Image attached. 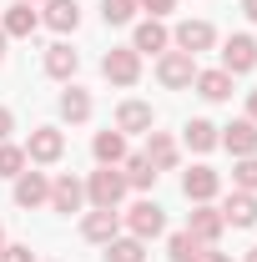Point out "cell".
<instances>
[{
    "mask_svg": "<svg viewBox=\"0 0 257 262\" xmlns=\"http://www.w3.org/2000/svg\"><path fill=\"white\" fill-rule=\"evenodd\" d=\"M121 232L141 237V242L161 237V232H166V212H161V202H152V196H136L126 212H121Z\"/></svg>",
    "mask_w": 257,
    "mask_h": 262,
    "instance_id": "6da1fadb",
    "label": "cell"
},
{
    "mask_svg": "<svg viewBox=\"0 0 257 262\" xmlns=\"http://www.w3.org/2000/svg\"><path fill=\"white\" fill-rule=\"evenodd\" d=\"M126 177H121V166H96L91 177H86V207H121L126 202Z\"/></svg>",
    "mask_w": 257,
    "mask_h": 262,
    "instance_id": "7a4b0ae2",
    "label": "cell"
},
{
    "mask_svg": "<svg viewBox=\"0 0 257 262\" xmlns=\"http://www.w3.org/2000/svg\"><path fill=\"white\" fill-rule=\"evenodd\" d=\"M197 56H187V51H161L157 56V81H161V91H192V81H197Z\"/></svg>",
    "mask_w": 257,
    "mask_h": 262,
    "instance_id": "3957f363",
    "label": "cell"
},
{
    "mask_svg": "<svg viewBox=\"0 0 257 262\" xmlns=\"http://www.w3.org/2000/svg\"><path fill=\"white\" fill-rule=\"evenodd\" d=\"M20 146H26V162L31 166H56L66 157V131L61 126H35Z\"/></svg>",
    "mask_w": 257,
    "mask_h": 262,
    "instance_id": "277c9868",
    "label": "cell"
},
{
    "mask_svg": "<svg viewBox=\"0 0 257 262\" xmlns=\"http://www.w3.org/2000/svg\"><path fill=\"white\" fill-rule=\"evenodd\" d=\"M217 46V26L212 20H202V15H187V20H177L172 26V51H187V56H202V51H212Z\"/></svg>",
    "mask_w": 257,
    "mask_h": 262,
    "instance_id": "5b68a950",
    "label": "cell"
},
{
    "mask_svg": "<svg viewBox=\"0 0 257 262\" xmlns=\"http://www.w3.org/2000/svg\"><path fill=\"white\" fill-rule=\"evenodd\" d=\"M222 71L237 81V76H247V71H257V35L237 31L222 40Z\"/></svg>",
    "mask_w": 257,
    "mask_h": 262,
    "instance_id": "8992f818",
    "label": "cell"
},
{
    "mask_svg": "<svg viewBox=\"0 0 257 262\" xmlns=\"http://www.w3.org/2000/svg\"><path fill=\"white\" fill-rule=\"evenodd\" d=\"M101 76H106L111 86H136V81H141V56H136L131 46H111V51L101 56Z\"/></svg>",
    "mask_w": 257,
    "mask_h": 262,
    "instance_id": "52a82bcc",
    "label": "cell"
},
{
    "mask_svg": "<svg viewBox=\"0 0 257 262\" xmlns=\"http://www.w3.org/2000/svg\"><path fill=\"white\" fill-rule=\"evenodd\" d=\"M46 207H51V212H61V217L86 212V182H81V177H71V171L51 177V202H46Z\"/></svg>",
    "mask_w": 257,
    "mask_h": 262,
    "instance_id": "ba28073f",
    "label": "cell"
},
{
    "mask_svg": "<svg viewBox=\"0 0 257 262\" xmlns=\"http://www.w3.org/2000/svg\"><path fill=\"white\" fill-rule=\"evenodd\" d=\"M217 192H222V171L217 166H207V162H197L192 171H182V196L187 202H217Z\"/></svg>",
    "mask_w": 257,
    "mask_h": 262,
    "instance_id": "9c48e42d",
    "label": "cell"
},
{
    "mask_svg": "<svg viewBox=\"0 0 257 262\" xmlns=\"http://www.w3.org/2000/svg\"><path fill=\"white\" fill-rule=\"evenodd\" d=\"M131 51L146 61V56H161V51H172V26L166 20H136V31H131Z\"/></svg>",
    "mask_w": 257,
    "mask_h": 262,
    "instance_id": "30bf717a",
    "label": "cell"
},
{
    "mask_svg": "<svg viewBox=\"0 0 257 262\" xmlns=\"http://www.w3.org/2000/svg\"><path fill=\"white\" fill-rule=\"evenodd\" d=\"M187 232H192L202 247H217V242H222V232H227L222 212H217V202H197L192 217H187Z\"/></svg>",
    "mask_w": 257,
    "mask_h": 262,
    "instance_id": "8fae6325",
    "label": "cell"
},
{
    "mask_svg": "<svg viewBox=\"0 0 257 262\" xmlns=\"http://www.w3.org/2000/svg\"><path fill=\"white\" fill-rule=\"evenodd\" d=\"M81 237L96 242V247H106L111 237H121V207H91L81 217Z\"/></svg>",
    "mask_w": 257,
    "mask_h": 262,
    "instance_id": "7c38bea8",
    "label": "cell"
},
{
    "mask_svg": "<svg viewBox=\"0 0 257 262\" xmlns=\"http://www.w3.org/2000/svg\"><path fill=\"white\" fill-rule=\"evenodd\" d=\"M56 111H61L66 126H86V121L96 116V101H91V91H86V86L66 81V91H61V101H56Z\"/></svg>",
    "mask_w": 257,
    "mask_h": 262,
    "instance_id": "4fadbf2b",
    "label": "cell"
},
{
    "mask_svg": "<svg viewBox=\"0 0 257 262\" xmlns=\"http://www.w3.org/2000/svg\"><path fill=\"white\" fill-rule=\"evenodd\" d=\"M141 157H146V162L157 166V171H177V166H182V141H177V136H172V131H146V151H141Z\"/></svg>",
    "mask_w": 257,
    "mask_h": 262,
    "instance_id": "5bb4252c",
    "label": "cell"
},
{
    "mask_svg": "<svg viewBox=\"0 0 257 262\" xmlns=\"http://www.w3.org/2000/svg\"><path fill=\"white\" fill-rule=\"evenodd\" d=\"M152 126H157V111H152V101L126 96L121 106H116V131H121V136H146Z\"/></svg>",
    "mask_w": 257,
    "mask_h": 262,
    "instance_id": "9a60e30c",
    "label": "cell"
},
{
    "mask_svg": "<svg viewBox=\"0 0 257 262\" xmlns=\"http://www.w3.org/2000/svg\"><path fill=\"white\" fill-rule=\"evenodd\" d=\"M15 207H26V212H35V207H46L51 202V177L46 171H35V166H26L20 177H15Z\"/></svg>",
    "mask_w": 257,
    "mask_h": 262,
    "instance_id": "2e32d148",
    "label": "cell"
},
{
    "mask_svg": "<svg viewBox=\"0 0 257 262\" xmlns=\"http://www.w3.org/2000/svg\"><path fill=\"white\" fill-rule=\"evenodd\" d=\"M217 212H222L227 227H237V232L257 227V192H237V187H232V192L222 196V207H217Z\"/></svg>",
    "mask_w": 257,
    "mask_h": 262,
    "instance_id": "e0dca14e",
    "label": "cell"
},
{
    "mask_svg": "<svg viewBox=\"0 0 257 262\" xmlns=\"http://www.w3.org/2000/svg\"><path fill=\"white\" fill-rule=\"evenodd\" d=\"M40 66H46V76H51V81H76V71H81V51H71V46H66V40H51V46H46V56H40Z\"/></svg>",
    "mask_w": 257,
    "mask_h": 262,
    "instance_id": "ac0fdd59",
    "label": "cell"
},
{
    "mask_svg": "<svg viewBox=\"0 0 257 262\" xmlns=\"http://www.w3.org/2000/svg\"><path fill=\"white\" fill-rule=\"evenodd\" d=\"M46 10H40V26L56 35H76V26H81V5L76 0H40Z\"/></svg>",
    "mask_w": 257,
    "mask_h": 262,
    "instance_id": "d6986e66",
    "label": "cell"
},
{
    "mask_svg": "<svg viewBox=\"0 0 257 262\" xmlns=\"http://www.w3.org/2000/svg\"><path fill=\"white\" fill-rule=\"evenodd\" d=\"M0 31L10 35V40H31V35L40 31V10H35V5H26V0H15V5L0 15Z\"/></svg>",
    "mask_w": 257,
    "mask_h": 262,
    "instance_id": "ffe728a7",
    "label": "cell"
},
{
    "mask_svg": "<svg viewBox=\"0 0 257 262\" xmlns=\"http://www.w3.org/2000/svg\"><path fill=\"white\" fill-rule=\"evenodd\" d=\"M217 141H222V126H217V121H207V116H192V121L182 126V146L197 151V157L217 151Z\"/></svg>",
    "mask_w": 257,
    "mask_h": 262,
    "instance_id": "44dd1931",
    "label": "cell"
},
{
    "mask_svg": "<svg viewBox=\"0 0 257 262\" xmlns=\"http://www.w3.org/2000/svg\"><path fill=\"white\" fill-rule=\"evenodd\" d=\"M217 146L232 151V162H237V157H257V121L237 116L232 126H222V141H217Z\"/></svg>",
    "mask_w": 257,
    "mask_h": 262,
    "instance_id": "7402d4cb",
    "label": "cell"
},
{
    "mask_svg": "<svg viewBox=\"0 0 257 262\" xmlns=\"http://www.w3.org/2000/svg\"><path fill=\"white\" fill-rule=\"evenodd\" d=\"M192 91L202 101H212V106H222V101H232V76H227L222 66H212V71H197Z\"/></svg>",
    "mask_w": 257,
    "mask_h": 262,
    "instance_id": "603a6c76",
    "label": "cell"
},
{
    "mask_svg": "<svg viewBox=\"0 0 257 262\" xmlns=\"http://www.w3.org/2000/svg\"><path fill=\"white\" fill-rule=\"evenodd\" d=\"M91 157H96V166H121L126 162V136L116 126L96 131V136H91Z\"/></svg>",
    "mask_w": 257,
    "mask_h": 262,
    "instance_id": "cb8c5ba5",
    "label": "cell"
},
{
    "mask_svg": "<svg viewBox=\"0 0 257 262\" xmlns=\"http://www.w3.org/2000/svg\"><path fill=\"white\" fill-rule=\"evenodd\" d=\"M121 177H126V187H131V192H152L161 171H157L152 162H146L141 151H126V162H121Z\"/></svg>",
    "mask_w": 257,
    "mask_h": 262,
    "instance_id": "d4e9b609",
    "label": "cell"
},
{
    "mask_svg": "<svg viewBox=\"0 0 257 262\" xmlns=\"http://www.w3.org/2000/svg\"><path fill=\"white\" fill-rule=\"evenodd\" d=\"M101 262H146V242L131 237V232H121V237H111L101 247Z\"/></svg>",
    "mask_w": 257,
    "mask_h": 262,
    "instance_id": "484cf974",
    "label": "cell"
},
{
    "mask_svg": "<svg viewBox=\"0 0 257 262\" xmlns=\"http://www.w3.org/2000/svg\"><path fill=\"white\" fill-rule=\"evenodd\" d=\"M197 257H202V242H197L187 227L166 237V262H197Z\"/></svg>",
    "mask_w": 257,
    "mask_h": 262,
    "instance_id": "4316f807",
    "label": "cell"
},
{
    "mask_svg": "<svg viewBox=\"0 0 257 262\" xmlns=\"http://www.w3.org/2000/svg\"><path fill=\"white\" fill-rule=\"evenodd\" d=\"M26 166H31V162H26V146H20V141H0V177L15 182Z\"/></svg>",
    "mask_w": 257,
    "mask_h": 262,
    "instance_id": "83f0119b",
    "label": "cell"
},
{
    "mask_svg": "<svg viewBox=\"0 0 257 262\" xmlns=\"http://www.w3.org/2000/svg\"><path fill=\"white\" fill-rule=\"evenodd\" d=\"M101 20L106 26H131L136 20V0H101Z\"/></svg>",
    "mask_w": 257,
    "mask_h": 262,
    "instance_id": "f1b7e54d",
    "label": "cell"
},
{
    "mask_svg": "<svg viewBox=\"0 0 257 262\" xmlns=\"http://www.w3.org/2000/svg\"><path fill=\"white\" fill-rule=\"evenodd\" d=\"M232 187L237 192H257V157H237L232 162Z\"/></svg>",
    "mask_w": 257,
    "mask_h": 262,
    "instance_id": "f546056e",
    "label": "cell"
},
{
    "mask_svg": "<svg viewBox=\"0 0 257 262\" xmlns=\"http://www.w3.org/2000/svg\"><path fill=\"white\" fill-rule=\"evenodd\" d=\"M136 10H141V15H152V20H166V15L177 10V0H136Z\"/></svg>",
    "mask_w": 257,
    "mask_h": 262,
    "instance_id": "4dcf8cb0",
    "label": "cell"
},
{
    "mask_svg": "<svg viewBox=\"0 0 257 262\" xmlns=\"http://www.w3.org/2000/svg\"><path fill=\"white\" fill-rule=\"evenodd\" d=\"M0 262H35V252L26 247V242H5V252H0Z\"/></svg>",
    "mask_w": 257,
    "mask_h": 262,
    "instance_id": "1f68e13d",
    "label": "cell"
},
{
    "mask_svg": "<svg viewBox=\"0 0 257 262\" xmlns=\"http://www.w3.org/2000/svg\"><path fill=\"white\" fill-rule=\"evenodd\" d=\"M10 131H15V111L0 101V141H10Z\"/></svg>",
    "mask_w": 257,
    "mask_h": 262,
    "instance_id": "d6a6232c",
    "label": "cell"
},
{
    "mask_svg": "<svg viewBox=\"0 0 257 262\" xmlns=\"http://www.w3.org/2000/svg\"><path fill=\"white\" fill-rule=\"evenodd\" d=\"M197 262H232V252H217V247H202V257Z\"/></svg>",
    "mask_w": 257,
    "mask_h": 262,
    "instance_id": "836d02e7",
    "label": "cell"
},
{
    "mask_svg": "<svg viewBox=\"0 0 257 262\" xmlns=\"http://www.w3.org/2000/svg\"><path fill=\"white\" fill-rule=\"evenodd\" d=\"M242 15H247V20L257 26V0H242Z\"/></svg>",
    "mask_w": 257,
    "mask_h": 262,
    "instance_id": "e575fe53",
    "label": "cell"
},
{
    "mask_svg": "<svg viewBox=\"0 0 257 262\" xmlns=\"http://www.w3.org/2000/svg\"><path fill=\"white\" fill-rule=\"evenodd\" d=\"M247 121H257V91H247Z\"/></svg>",
    "mask_w": 257,
    "mask_h": 262,
    "instance_id": "d590c367",
    "label": "cell"
},
{
    "mask_svg": "<svg viewBox=\"0 0 257 262\" xmlns=\"http://www.w3.org/2000/svg\"><path fill=\"white\" fill-rule=\"evenodd\" d=\"M5 46H10V35H5V31H0V61H5Z\"/></svg>",
    "mask_w": 257,
    "mask_h": 262,
    "instance_id": "8d00e7d4",
    "label": "cell"
},
{
    "mask_svg": "<svg viewBox=\"0 0 257 262\" xmlns=\"http://www.w3.org/2000/svg\"><path fill=\"white\" fill-rule=\"evenodd\" d=\"M242 262H257V247H247V257H242Z\"/></svg>",
    "mask_w": 257,
    "mask_h": 262,
    "instance_id": "74e56055",
    "label": "cell"
},
{
    "mask_svg": "<svg viewBox=\"0 0 257 262\" xmlns=\"http://www.w3.org/2000/svg\"><path fill=\"white\" fill-rule=\"evenodd\" d=\"M0 252H5V222H0Z\"/></svg>",
    "mask_w": 257,
    "mask_h": 262,
    "instance_id": "f35d334b",
    "label": "cell"
},
{
    "mask_svg": "<svg viewBox=\"0 0 257 262\" xmlns=\"http://www.w3.org/2000/svg\"><path fill=\"white\" fill-rule=\"evenodd\" d=\"M26 5H40V0H26Z\"/></svg>",
    "mask_w": 257,
    "mask_h": 262,
    "instance_id": "ab89813d",
    "label": "cell"
}]
</instances>
